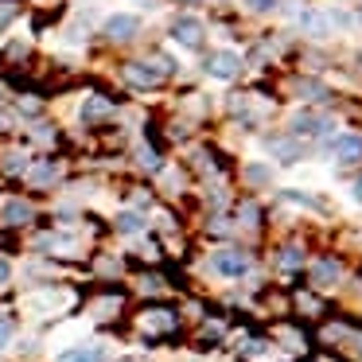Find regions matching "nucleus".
<instances>
[{"label": "nucleus", "instance_id": "obj_12", "mask_svg": "<svg viewBox=\"0 0 362 362\" xmlns=\"http://www.w3.org/2000/svg\"><path fill=\"white\" fill-rule=\"evenodd\" d=\"M105 113H110V102H105V98H86V105H82V121L105 117Z\"/></svg>", "mask_w": 362, "mask_h": 362}, {"label": "nucleus", "instance_id": "obj_14", "mask_svg": "<svg viewBox=\"0 0 362 362\" xmlns=\"http://www.w3.org/2000/svg\"><path fill=\"white\" fill-rule=\"evenodd\" d=\"M28 175H32V183H51V180H55V175H59V168L51 164V160H40V164H35V168H32V172H28Z\"/></svg>", "mask_w": 362, "mask_h": 362}, {"label": "nucleus", "instance_id": "obj_8", "mask_svg": "<svg viewBox=\"0 0 362 362\" xmlns=\"http://www.w3.org/2000/svg\"><path fill=\"white\" fill-rule=\"evenodd\" d=\"M55 362H105V346H71Z\"/></svg>", "mask_w": 362, "mask_h": 362}, {"label": "nucleus", "instance_id": "obj_13", "mask_svg": "<svg viewBox=\"0 0 362 362\" xmlns=\"http://www.w3.org/2000/svg\"><path fill=\"white\" fill-rule=\"evenodd\" d=\"M144 327L148 331H168V327H175V315L172 312H152V315H144Z\"/></svg>", "mask_w": 362, "mask_h": 362}, {"label": "nucleus", "instance_id": "obj_11", "mask_svg": "<svg viewBox=\"0 0 362 362\" xmlns=\"http://www.w3.org/2000/svg\"><path fill=\"white\" fill-rule=\"evenodd\" d=\"M339 273H343V269H339V261H327V257H323L320 265H315V284H335Z\"/></svg>", "mask_w": 362, "mask_h": 362}, {"label": "nucleus", "instance_id": "obj_3", "mask_svg": "<svg viewBox=\"0 0 362 362\" xmlns=\"http://www.w3.org/2000/svg\"><path fill=\"white\" fill-rule=\"evenodd\" d=\"M168 35H172V43H180V47H187V51H199V47H203V24H199L195 16H180Z\"/></svg>", "mask_w": 362, "mask_h": 362}, {"label": "nucleus", "instance_id": "obj_15", "mask_svg": "<svg viewBox=\"0 0 362 362\" xmlns=\"http://www.w3.org/2000/svg\"><path fill=\"white\" fill-rule=\"evenodd\" d=\"M296 94L308 98V102H320V98H327V90H323L320 82H308V78H304V82H296Z\"/></svg>", "mask_w": 362, "mask_h": 362}, {"label": "nucleus", "instance_id": "obj_19", "mask_svg": "<svg viewBox=\"0 0 362 362\" xmlns=\"http://www.w3.org/2000/svg\"><path fill=\"white\" fill-rule=\"evenodd\" d=\"M300 261H304V253H300L296 245H284V253H281V269H296Z\"/></svg>", "mask_w": 362, "mask_h": 362}, {"label": "nucleus", "instance_id": "obj_28", "mask_svg": "<svg viewBox=\"0 0 362 362\" xmlns=\"http://www.w3.org/2000/svg\"><path fill=\"white\" fill-rule=\"evenodd\" d=\"M180 4H195V0H180Z\"/></svg>", "mask_w": 362, "mask_h": 362}, {"label": "nucleus", "instance_id": "obj_10", "mask_svg": "<svg viewBox=\"0 0 362 362\" xmlns=\"http://www.w3.org/2000/svg\"><path fill=\"white\" fill-rule=\"evenodd\" d=\"M28 218H32V206H28V203H20V199L4 203V222H8V226H24Z\"/></svg>", "mask_w": 362, "mask_h": 362}, {"label": "nucleus", "instance_id": "obj_1", "mask_svg": "<svg viewBox=\"0 0 362 362\" xmlns=\"http://www.w3.org/2000/svg\"><path fill=\"white\" fill-rule=\"evenodd\" d=\"M168 71H172L168 59H141V63L125 66V78L133 82V86H156V82H164Z\"/></svg>", "mask_w": 362, "mask_h": 362}, {"label": "nucleus", "instance_id": "obj_4", "mask_svg": "<svg viewBox=\"0 0 362 362\" xmlns=\"http://www.w3.org/2000/svg\"><path fill=\"white\" fill-rule=\"evenodd\" d=\"M331 156L339 160V164H358L362 160V133H343L331 141Z\"/></svg>", "mask_w": 362, "mask_h": 362}, {"label": "nucleus", "instance_id": "obj_21", "mask_svg": "<svg viewBox=\"0 0 362 362\" xmlns=\"http://www.w3.org/2000/svg\"><path fill=\"white\" fill-rule=\"evenodd\" d=\"M269 175H273V172H269V168H261V164H250V168H245V180H250V183H265Z\"/></svg>", "mask_w": 362, "mask_h": 362}, {"label": "nucleus", "instance_id": "obj_16", "mask_svg": "<svg viewBox=\"0 0 362 362\" xmlns=\"http://www.w3.org/2000/svg\"><path fill=\"white\" fill-rule=\"evenodd\" d=\"M117 230H125V234H136V230H144V218L141 214H133V211H125L117 218Z\"/></svg>", "mask_w": 362, "mask_h": 362}, {"label": "nucleus", "instance_id": "obj_2", "mask_svg": "<svg viewBox=\"0 0 362 362\" xmlns=\"http://www.w3.org/2000/svg\"><path fill=\"white\" fill-rule=\"evenodd\" d=\"M211 269L218 276H230V281H238V276H245L250 273V257H245L242 250H218L211 257Z\"/></svg>", "mask_w": 362, "mask_h": 362}, {"label": "nucleus", "instance_id": "obj_9", "mask_svg": "<svg viewBox=\"0 0 362 362\" xmlns=\"http://www.w3.org/2000/svg\"><path fill=\"white\" fill-rule=\"evenodd\" d=\"M296 24L308 28L312 35H327L331 32V16H327V12H296Z\"/></svg>", "mask_w": 362, "mask_h": 362}, {"label": "nucleus", "instance_id": "obj_27", "mask_svg": "<svg viewBox=\"0 0 362 362\" xmlns=\"http://www.w3.org/2000/svg\"><path fill=\"white\" fill-rule=\"evenodd\" d=\"M354 199L362 203V175H358V183H354Z\"/></svg>", "mask_w": 362, "mask_h": 362}, {"label": "nucleus", "instance_id": "obj_30", "mask_svg": "<svg viewBox=\"0 0 362 362\" xmlns=\"http://www.w3.org/2000/svg\"><path fill=\"white\" fill-rule=\"evenodd\" d=\"M125 362H141V358H125Z\"/></svg>", "mask_w": 362, "mask_h": 362}, {"label": "nucleus", "instance_id": "obj_22", "mask_svg": "<svg viewBox=\"0 0 362 362\" xmlns=\"http://www.w3.org/2000/svg\"><path fill=\"white\" fill-rule=\"evenodd\" d=\"M8 343H12V320L8 315H0V351H4Z\"/></svg>", "mask_w": 362, "mask_h": 362}, {"label": "nucleus", "instance_id": "obj_18", "mask_svg": "<svg viewBox=\"0 0 362 362\" xmlns=\"http://www.w3.org/2000/svg\"><path fill=\"white\" fill-rule=\"evenodd\" d=\"M136 160H141V168H148V172H160V156L152 148H144V144L136 148Z\"/></svg>", "mask_w": 362, "mask_h": 362}, {"label": "nucleus", "instance_id": "obj_6", "mask_svg": "<svg viewBox=\"0 0 362 362\" xmlns=\"http://www.w3.org/2000/svg\"><path fill=\"white\" fill-rule=\"evenodd\" d=\"M102 28H105V35H110V40L125 43V40H133V35L141 32V20H136V16H129V12H117V16H110Z\"/></svg>", "mask_w": 362, "mask_h": 362}, {"label": "nucleus", "instance_id": "obj_20", "mask_svg": "<svg viewBox=\"0 0 362 362\" xmlns=\"http://www.w3.org/2000/svg\"><path fill=\"white\" fill-rule=\"evenodd\" d=\"M273 152L284 160V164H292V160L300 156V144H273Z\"/></svg>", "mask_w": 362, "mask_h": 362}, {"label": "nucleus", "instance_id": "obj_25", "mask_svg": "<svg viewBox=\"0 0 362 362\" xmlns=\"http://www.w3.org/2000/svg\"><path fill=\"white\" fill-rule=\"evenodd\" d=\"M242 222H245V226H253V222H257V206H253V203L242 206Z\"/></svg>", "mask_w": 362, "mask_h": 362}, {"label": "nucleus", "instance_id": "obj_24", "mask_svg": "<svg viewBox=\"0 0 362 362\" xmlns=\"http://www.w3.org/2000/svg\"><path fill=\"white\" fill-rule=\"evenodd\" d=\"M4 172H24V156H20V152H12V156L4 160Z\"/></svg>", "mask_w": 362, "mask_h": 362}, {"label": "nucleus", "instance_id": "obj_26", "mask_svg": "<svg viewBox=\"0 0 362 362\" xmlns=\"http://www.w3.org/2000/svg\"><path fill=\"white\" fill-rule=\"evenodd\" d=\"M4 281H8V261L0 257V284H4Z\"/></svg>", "mask_w": 362, "mask_h": 362}, {"label": "nucleus", "instance_id": "obj_17", "mask_svg": "<svg viewBox=\"0 0 362 362\" xmlns=\"http://www.w3.org/2000/svg\"><path fill=\"white\" fill-rule=\"evenodd\" d=\"M16 16H20V4H16V0H0V32H4V28H8Z\"/></svg>", "mask_w": 362, "mask_h": 362}, {"label": "nucleus", "instance_id": "obj_23", "mask_svg": "<svg viewBox=\"0 0 362 362\" xmlns=\"http://www.w3.org/2000/svg\"><path fill=\"white\" fill-rule=\"evenodd\" d=\"M245 8H250V12H273L276 0H245Z\"/></svg>", "mask_w": 362, "mask_h": 362}, {"label": "nucleus", "instance_id": "obj_5", "mask_svg": "<svg viewBox=\"0 0 362 362\" xmlns=\"http://www.w3.org/2000/svg\"><path fill=\"white\" fill-rule=\"evenodd\" d=\"M238 71H242V59L234 51H214V55H206V74L211 78H238Z\"/></svg>", "mask_w": 362, "mask_h": 362}, {"label": "nucleus", "instance_id": "obj_7", "mask_svg": "<svg viewBox=\"0 0 362 362\" xmlns=\"http://www.w3.org/2000/svg\"><path fill=\"white\" fill-rule=\"evenodd\" d=\"M331 121H323V117H315V113H296L292 117V133L296 136H320V133H331Z\"/></svg>", "mask_w": 362, "mask_h": 362}, {"label": "nucleus", "instance_id": "obj_29", "mask_svg": "<svg viewBox=\"0 0 362 362\" xmlns=\"http://www.w3.org/2000/svg\"><path fill=\"white\" fill-rule=\"evenodd\" d=\"M0 129H8V125H4V117H0Z\"/></svg>", "mask_w": 362, "mask_h": 362}]
</instances>
